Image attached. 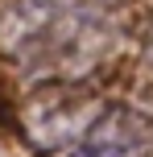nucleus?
Segmentation results:
<instances>
[{
    "instance_id": "f257e3e1",
    "label": "nucleus",
    "mask_w": 153,
    "mask_h": 157,
    "mask_svg": "<svg viewBox=\"0 0 153 157\" xmlns=\"http://www.w3.org/2000/svg\"><path fill=\"white\" fill-rule=\"evenodd\" d=\"M153 124L124 103H108L83 124L66 157H149Z\"/></svg>"
},
{
    "instance_id": "f03ea898",
    "label": "nucleus",
    "mask_w": 153,
    "mask_h": 157,
    "mask_svg": "<svg viewBox=\"0 0 153 157\" xmlns=\"http://www.w3.org/2000/svg\"><path fill=\"white\" fill-rule=\"evenodd\" d=\"M149 50H153V33H149Z\"/></svg>"
}]
</instances>
